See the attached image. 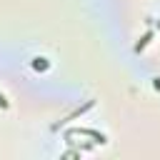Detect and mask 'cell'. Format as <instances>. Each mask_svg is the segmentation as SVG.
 Here are the masks:
<instances>
[{
	"mask_svg": "<svg viewBox=\"0 0 160 160\" xmlns=\"http://www.w3.org/2000/svg\"><path fill=\"white\" fill-rule=\"evenodd\" d=\"M0 108H8V100H5L2 95H0Z\"/></svg>",
	"mask_w": 160,
	"mask_h": 160,
	"instance_id": "cell-1",
	"label": "cell"
}]
</instances>
